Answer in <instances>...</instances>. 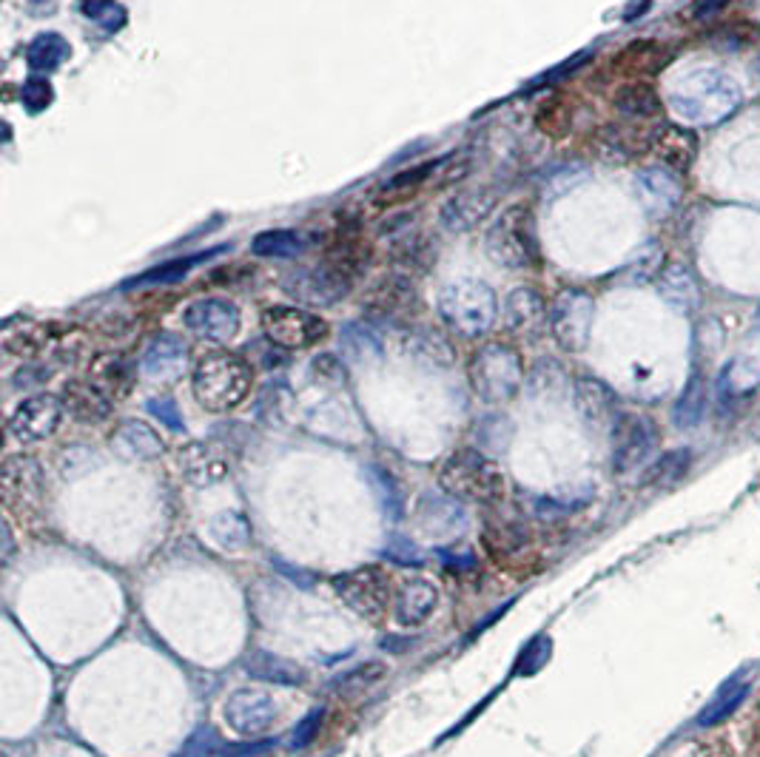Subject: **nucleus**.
<instances>
[{
    "instance_id": "obj_1",
    "label": "nucleus",
    "mask_w": 760,
    "mask_h": 757,
    "mask_svg": "<svg viewBox=\"0 0 760 757\" xmlns=\"http://www.w3.org/2000/svg\"><path fill=\"white\" fill-rule=\"evenodd\" d=\"M740 103V86L717 69L684 74L669 92V108L692 126L721 123Z\"/></svg>"
},
{
    "instance_id": "obj_2",
    "label": "nucleus",
    "mask_w": 760,
    "mask_h": 757,
    "mask_svg": "<svg viewBox=\"0 0 760 757\" xmlns=\"http://www.w3.org/2000/svg\"><path fill=\"white\" fill-rule=\"evenodd\" d=\"M253 385V370L242 356L228 351L205 354L194 365L191 390L200 407L209 413H228L246 402Z\"/></svg>"
},
{
    "instance_id": "obj_3",
    "label": "nucleus",
    "mask_w": 760,
    "mask_h": 757,
    "mask_svg": "<svg viewBox=\"0 0 760 757\" xmlns=\"http://www.w3.org/2000/svg\"><path fill=\"white\" fill-rule=\"evenodd\" d=\"M504 487V473L482 450H456L439 468V490L467 505H499Z\"/></svg>"
},
{
    "instance_id": "obj_4",
    "label": "nucleus",
    "mask_w": 760,
    "mask_h": 757,
    "mask_svg": "<svg viewBox=\"0 0 760 757\" xmlns=\"http://www.w3.org/2000/svg\"><path fill=\"white\" fill-rule=\"evenodd\" d=\"M439 317L462 340H478L499 317V299L482 280H456L439 294Z\"/></svg>"
},
{
    "instance_id": "obj_5",
    "label": "nucleus",
    "mask_w": 760,
    "mask_h": 757,
    "mask_svg": "<svg viewBox=\"0 0 760 757\" xmlns=\"http://www.w3.org/2000/svg\"><path fill=\"white\" fill-rule=\"evenodd\" d=\"M485 251L496 265L524 271L538 262L536 214L530 205H510L487 228Z\"/></svg>"
},
{
    "instance_id": "obj_6",
    "label": "nucleus",
    "mask_w": 760,
    "mask_h": 757,
    "mask_svg": "<svg viewBox=\"0 0 760 757\" xmlns=\"http://www.w3.org/2000/svg\"><path fill=\"white\" fill-rule=\"evenodd\" d=\"M471 385L487 404H504L515 399L524 385V362L513 345L487 342L471 359Z\"/></svg>"
},
{
    "instance_id": "obj_7",
    "label": "nucleus",
    "mask_w": 760,
    "mask_h": 757,
    "mask_svg": "<svg viewBox=\"0 0 760 757\" xmlns=\"http://www.w3.org/2000/svg\"><path fill=\"white\" fill-rule=\"evenodd\" d=\"M333 590L342 599V604L351 606L365 620L384 618L393 601H396L391 576L382 567H373V564L359 567V570L340 572L333 578Z\"/></svg>"
},
{
    "instance_id": "obj_8",
    "label": "nucleus",
    "mask_w": 760,
    "mask_h": 757,
    "mask_svg": "<svg viewBox=\"0 0 760 757\" xmlns=\"http://www.w3.org/2000/svg\"><path fill=\"white\" fill-rule=\"evenodd\" d=\"M280 285L290 299H297L308 308H331L351 294V274L340 265L294 268L283 276Z\"/></svg>"
},
{
    "instance_id": "obj_9",
    "label": "nucleus",
    "mask_w": 760,
    "mask_h": 757,
    "mask_svg": "<svg viewBox=\"0 0 760 757\" xmlns=\"http://www.w3.org/2000/svg\"><path fill=\"white\" fill-rule=\"evenodd\" d=\"M262 331L271 345L285 351H305L328 336V322L317 314L294 305H274L262 314Z\"/></svg>"
},
{
    "instance_id": "obj_10",
    "label": "nucleus",
    "mask_w": 760,
    "mask_h": 757,
    "mask_svg": "<svg viewBox=\"0 0 760 757\" xmlns=\"http://www.w3.org/2000/svg\"><path fill=\"white\" fill-rule=\"evenodd\" d=\"M0 487H3V501H7L9 512H15L17 519L29 521L40 516L44 473H40V464L32 456H9L3 462Z\"/></svg>"
},
{
    "instance_id": "obj_11",
    "label": "nucleus",
    "mask_w": 760,
    "mask_h": 757,
    "mask_svg": "<svg viewBox=\"0 0 760 757\" xmlns=\"http://www.w3.org/2000/svg\"><path fill=\"white\" fill-rule=\"evenodd\" d=\"M595 303L584 291H561L550 305V331L558 345L579 354L590 342Z\"/></svg>"
},
{
    "instance_id": "obj_12",
    "label": "nucleus",
    "mask_w": 760,
    "mask_h": 757,
    "mask_svg": "<svg viewBox=\"0 0 760 757\" xmlns=\"http://www.w3.org/2000/svg\"><path fill=\"white\" fill-rule=\"evenodd\" d=\"M655 445H658V427L652 418L638 416V413H621L616 427H613V470L618 476H627L644 462H650Z\"/></svg>"
},
{
    "instance_id": "obj_13",
    "label": "nucleus",
    "mask_w": 760,
    "mask_h": 757,
    "mask_svg": "<svg viewBox=\"0 0 760 757\" xmlns=\"http://www.w3.org/2000/svg\"><path fill=\"white\" fill-rule=\"evenodd\" d=\"M276 712H280V707H276L274 695L265 689H237L228 695L223 707L228 729H234L242 737L265 735L274 726Z\"/></svg>"
},
{
    "instance_id": "obj_14",
    "label": "nucleus",
    "mask_w": 760,
    "mask_h": 757,
    "mask_svg": "<svg viewBox=\"0 0 760 757\" xmlns=\"http://www.w3.org/2000/svg\"><path fill=\"white\" fill-rule=\"evenodd\" d=\"M182 324L200 340L231 342L239 333L242 317H239V308L231 299L209 296V299H197L182 310Z\"/></svg>"
},
{
    "instance_id": "obj_15",
    "label": "nucleus",
    "mask_w": 760,
    "mask_h": 757,
    "mask_svg": "<svg viewBox=\"0 0 760 757\" xmlns=\"http://www.w3.org/2000/svg\"><path fill=\"white\" fill-rule=\"evenodd\" d=\"M63 411V399L51 397V393H37V397L23 399L9 416V433L17 441H26V445L44 441L60 427Z\"/></svg>"
},
{
    "instance_id": "obj_16",
    "label": "nucleus",
    "mask_w": 760,
    "mask_h": 757,
    "mask_svg": "<svg viewBox=\"0 0 760 757\" xmlns=\"http://www.w3.org/2000/svg\"><path fill=\"white\" fill-rule=\"evenodd\" d=\"M177 468H180L182 478L194 487H211V484H219L228 478L231 473V464H228V456L211 445V441H189L186 448L177 456Z\"/></svg>"
},
{
    "instance_id": "obj_17",
    "label": "nucleus",
    "mask_w": 760,
    "mask_h": 757,
    "mask_svg": "<svg viewBox=\"0 0 760 757\" xmlns=\"http://www.w3.org/2000/svg\"><path fill=\"white\" fill-rule=\"evenodd\" d=\"M575 407H579L581 418L593 430H609L618 422V399L607 382L595 379V376H581L575 382Z\"/></svg>"
},
{
    "instance_id": "obj_18",
    "label": "nucleus",
    "mask_w": 760,
    "mask_h": 757,
    "mask_svg": "<svg viewBox=\"0 0 760 757\" xmlns=\"http://www.w3.org/2000/svg\"><path fill=\"white\" fill-rule=\"evenodd\" d=\"M507 331L533 340L550 324V310L536 288H515L504 303Z\"/></svg>"
},
{
    "instance_id": "obj_19",
    "label": "nucleus",
    "mask_w": 760,
    "mask_h": 757,
    "mask_svg": "<svg viewBox=\"0 0 760 757\" xmlns=\"http://www.w3.org/2000/svg\"><path fill=\"white\" fill-rule=\"evenodd\" d=\"M186 362H189L186 342L180 336H175V333H159L145 347L140 368L154 382H171V379H177L186 370Z\"/></svg>"
},
{
    "instance_id": "obj_20",
    "label": "nucleus",
    "mask_w": 760,
    "mask_h": 757,
    "mask_svg": "<svg viewBox=\"0 0 760 757\" xmlns=\"http://www.w3.org/2000/svg\"><path fill=\"white\" fill-rule=\"evenodd\" d=\"M416 521L428 535L434 539H444V535H456L464 524H467V512H464L462 501L448 493H425L416 510Z\"/></svg>"
},
{
    "instance_id": "obj_21",
    "label": "nucleus",
    "mask_w": 760,
    "mask_h": 757,
    "mask_svg": "<svg viewBox=\"0 0 760 757\" xmlns=\"http://www.w3.org/2000/svg\"><path fill=\"white\" fill-rule=\"evenodd\" d=\"M111 445L120 456L131 459V462H154L166 453V445L157 436L152 425H145L140 418H126L111 433Z\"/></svg>"
},
{
    "instance_id": "obj_22",
    "label": "nucleus",
    "mask_w": 760,
    "mask_h": 757,
    "mask_svg": "<svg viewBox=\"0 0 760 757\" xmlns=\"http://www.w3.org/2000/svg\"><path fill=\"white\" fill-rule=\"evenodd\" d=\"M496 205V194L487 188H473L450 197L442 209V225L448 232H471Z\"/></svg>"
},
{
    "instance_id": "obj_23",
    "label": "nucleus",
    "mask_w": 760,
    "mask_h": 757,
    "mask_svg": "<svg viewBox=\"0 0 760 757\" xmlns=\"http://www.w3.org/2000/svg\"><path fill=\"white\" fill-rule=\"evenodd\" d=\"M436 604H439V590L425 578H413L396 592L393 615L402 627H419L434 615Z\"/></svg>"
},
{
    "instance_id": "obj_24",
    "label": "nucleus",
    "mask_w": 760,
    "mask_h": 757,
    "mask_svg": "<svg viewBox=\"0 0 760 757\" xmlns=\"http://www.w3.org/2000/svg\"><path fill=\"white\" fill-rule=\"evenodd\" d=\"M673 60V49L658 40H632L627 49H621L613 60L621 74L630 78H652V74L664 72V66Z\"/></svg>"
},
{
    "instance_id": "obj_25",
    "label": "nucleus",
    "mask_w": 760,
    "mask_h": 757,
    "mask_svg": "<svg viewBox=\"0 0 760 757\" xmlns=\"http://www.w3.org/2000/svg\"><path fill=\"white\" fill-rule=\"evenodd\" d=\"M111 404L115 402L92 379H74L63 388V407L69 411V416L86 422V425L103 422L111 413Z\"/></svg>"
},
{
    "instance_id": "obj_26",
    "label": "nucleus",
    "mask_w": 760,
    "mask_h": 757,
    "mask_svg": "<svg viewBox=\"0 0 760 757\" xmlns=\"http://www.w3.org/2000/svg\"><path fill=\"white\" fill-rule=\"evenodd\" d=\"M652 152L658 154L673 171H689L698 157V138L684 126H661L652 140Z\"/></svg>"
},
{
    "instance_id": "obj_27",
    "label": "nucleus",
    "mask_w": 760,
    "mask_h": 757,
    "mask_svg": "<svg viewBox=\"0 0 760 757\" xmlns=\"http://www.w3.org/2000/svg\"><path fill=\"white\" fill-rule=\"evenodd\" d=\"M638 191H641L652 214H666L681 200V182L675 180L666 168H644L638 174Z\"/></svg>"
},
{
    "instance_id": "obj_28",
    "label": "nucleus",
    "mask_w": 760,
    "mask_h": 757,
    "mask_svg": "<svg viewBox=\"0 0 760 757\" xmlns=\"http://www.w3.org/2000/svg\"><path fill=\"white\" fill-rule=\"evenodd\" d=\"M49 345L51 331L46 324L32 322V319H17V322L3 324V351H7V354L29 359V356L44 354Z\"/></svg>"
},
{
    "instance_id": "obj_29",
    "label": "nucleus",
    "mask_w": 760,
    "mask_h": 757,
    "mask_svg": "<svg viewBox=\"0 0 760 757\" xmlns=\"http://www.w3.org/2000/svg\"><path fill=\"white\" fill-rule=\"evenodd\" d=\"M131 376L134 374H131L129 359L120 354H100L92 362V368H88V379H92L111 402H117V399H123L126 393H129Z\"/></svg>"
},
{
    "instance_id": "obj_30",
    "label": "nucleus",
    "mask_w": 760,
    "mask_h": 757,
    "mask_svg": "<svg viewBox=\"0 0 760 757\" xmlns=\"http://www.w3.org/2000/svg\"><path fill=\"white\" fill-rule=\"evenodd\" d=\"M246 672L251 678L274 686H297L305 681V672L299 670V664L283 655H274V652H253L246 661Z\"/></svg>"
},
{
    "instance_id": "obj_31",
    "label": "nucleus",
    "mask_w": 760,
    "mask_h": 757,
    "mask_svg": "<svg viewBox=\"0 0 760 757\" xmlns=\"http://www.w3.org/2000/svg\"><path fill=\"white\" fill-rule=\"evenodd\" d=\"M340 347L342 356L354 365H370V362H379L384 354L382 340L379 333L365 322H348L340 333Z\"/></svg>"
},
{
    "instance_id": "obj_32",
    "label": "nucleus",
    "mask_w": 760,
    "mask_h": 757,
    "mask_svg": "<svg viewBox=\"0 0 760 757\" xmlns=\"http://www.w3.org/2000/svg\"><path fill=\"white\" fill-rule=\"evenodd\" d=\"M706 404H710V385H706L703 374L696 370V374L687 379V385H684V393L678 397V402H675V427L692 430V427L701 425L703 416H706Z\"/></svg>"
},
{
    "instance_id": "obj_33",
    "label": "nucleus",
    "mask_w": 760,
    "mask_h": 757,
    "mask_svg": "<svg viewBox=\"0 0 760 757\" xmlns=\"http://www.w3.org/2000/svg\"><path fill=\"white\" fill-rule=\"evenodd\" d=\"M746 698H749V684L744 681V675H732V678L717 689L715 698L703 707V712L698 714V726L710 729L717 726V723H724L726 718H732V714L738 712Z\"/></svg>"
},
{
    "instance_id": "obj_34",
    "label": "nucleus",
    "mask_w": 760,
    "mask_h": 757,
    "mask_svg": "<svg viewBox=\"0 0 760 757\" xmlns=\"http://www.w3.org/2000/svg\"><path fill=\"white\" fill-rule=\"evenodd\" d=\"M209 539L225 553H237L251 544V521L239 510H223L209 521Z\"/></svg>"
},
{
    "instance_id": "obj_35",
    "label": "nucleus",
    "mask_w": 760,
    "mask_h": 757,
    "mask_svg": "<svg viewBox=\"0 0 760 757\" xmlns=\"http://www.w3.org/2000/svg\"><path fill=\"white\" fill-rule=\"evenodd\" d=\"M658 288L661 296H664L673 308L692 310L698 305L696 276H692V271H689L687 265H681V262H669V265L661 271Z\"/></svg>"
},
{
    "instance_id": "obj_36",
    "label": "nucleus",
    "mask_w": 760,
    "mask_h": 757,
    "mask_svg": "<svg viewBox=\"0 0 760 757\" xmlns=\"http://www.w3.org/2000/svg\"><path fill=\"white\" fill-rule=\"evenodd\" d=\"M616 108L630 120H650V117L661 115V97L658 92L646 83H627L613 97Z\"/></svg>"
},
{
    "instance_id": "obj_37",
    "label": "nucleus",
    "mask_w": 760,
    "mask_h": 757,
    "mask_svg": "<svg viewBox=\"0 0 760 757\" xmlns=\"http://www.w3.org/2000/svg\"><path fill=\"white\" fill-rule=\"evenodd\" d=\"M72 49L66 44V37L58 32H40V35L26 46V63L35 72H55L63 60H69Z\"/></svg>"
},
{
    "instance_id": "obj_38",
    "label": "nucleus",
    "mask_w": 760,
    "mask_h": 757,
    "mask_svg": "<svg viewBox=\"0 0 760 757\" xmlns=\"http://www.w3.org/2000/svg\"><path fill=\"white\" fill-rule=\"evenodd\" d=\"M689 464H692V453H689L687 448L666 450L661 459H655V462L644 470L641 484H644V487H669V484L681 482V478L687 476Z\"/></svg>"
},
{
    "instance_id": "obj_39",
    "label": "nucleus",
    "mask_w": 760,
    "mask_h": 757,
    "mask_svg": "<svg viewBox=\"0 0 760 757\" xmlns=\"http://www.w3.org/2000/svg\"><path fill=\"white\" fill-rule=\"evenodd\" d=\"M368 478L373 493H377V501L384 516L393 521L402 519V516H405V493H402V487H399L396 476H393L391 470L382 468V464H370Z\"/></svg>"
},
{
    "instance_id": "obj_40",
    "label": "nucleus",
    "mask_w": 760,
    "mask_h": 757,
    "mask_svg": "<svg viewBox=\"0 0 760 757\" xmlns=\"http://www.w3.org/2000/svg\"><path fill=\"white\" fill-rule=\"evenodd\" d=\"M253 253L257 257H276V260H288V257H297L308 248V239L305 234L290 232V228H276V232H262L253 237Z\"/></svg>"
},
{
    "instance_id": "obj_41",
    "label": "nucleus",
    "mask_w": 760,
    "mask_h": 757,
    "mask_svg": "<svg viewBox=\"0 0 760 757\" xmlns=\"http://www.w3.org/2000/svg\"><path fill=\"white\" fill-rule=\"evenodd\" d=\"M217 251H209V253H197V257H186V260H171L166 262V265H157L152 268V271H145V274L134 276V280L126 282V288H143V285H166V282H180L182 276H189V271L194 265H200V262L211 260Z\"/></svg>"
},
{
    "instance_id": "obj_42",
    "label": "nucleus",
    "mask_w": 760,
    "mask_h": 757,
    "mask_svg": "<svg viewBox=\"0 0 760 757\" xmlns=\"http://www.w3.org/2000/svg\"><path fill=\"white\" fill-rule=\"evenodd\" d=\"M382 675H384V664H379V661H368V664L351 666V670H345L342 675H336V678L328 684V689H331L333 695H356V693H363V689H370V686L377 684Z\"/></svg>"
},
{
    "instance_id": "obj_43",
    "label": "nucleus",
    "mask_w": 760,
    "mask_h": 757,
    "mask_svg": "<svg viewBox=\"0 0 760 757\" xmlns=\"http://www.w3.org/2000/svg\"><path fill=\"white\" fill-rule=\"evenodd\" d=\"M80 12L106 32H120L129 21V12L117 0H80Z\"/></svg>"
},
{
    "instance_id": "obj_44",
    "label": "nucleus",
    "mask_w": 760,
    "mask_h": 757,
    "mask_svg": "<svg viewBox=\"0 0 760 757\" xmlns=\"http://www.w3.org/2000/svg\"><path fill=\"white\" fill-rule=\"evenodd\" d=\"M478 445L492 453H501L510 445V422L504 416H490L476 427Z\"/></svg>"
},
{
    "instance_id": "obj_45",
    "label": "nucleus",
    "mask_w": 760,
    "mask_h": 757,
    "mask_svg": "<svg viewBox=\"0 0 760 757\" xmlns=\"http://www.w3.org/2000/svg\"><path fill=\"white\" fill-rule=\"evenodd\" d=\"M51 100H55V88H51V83L46 78H29L26 83H23L21 103L29 115H40V111H46V108L51 106Z\"/></svg>"
},
{
    "instance_id": "obj_46",
    "label": "nucleus",
    "mask_w": 760,
    "mask_h": 757,
    "mask_svg": "<svg viewBox=\"0 0 760 757\" xmlns=\"http://www.w3.org/2000/svg\"><path fill=\"white\" fill-rule=\"evenodd\" d=\"M223 746L225 743L219 741L217 732H214L211 726H203V729H197L194 735L186 741V746H182L175 757H219Z\"/></svg>"
},
{
    "instance_id": "obj_47",
    "label": "nucleus",
    "mask_w": 760,
    "mask_h": 757,
    "mask_svg": "<svg viewBox=\"0 0 760 757\" xmlns=\"http://www.w3.org/2000/svg\"><path fill=\"white\" fill-rule=\"evenodd\" d=\"M322 723H325V707H313L311 712L305 714L302 721L294 726V732H290L288 737L290 749H305L308 743L317 741V735L322 732Z\"/></svg>"
},
{
    "instance_id": "obj_48",
    "label": "nucleus",
    "mask_w": 760,
    "mask_h": 757,
    "mask_svg": "<svg viewBox=\"0 0 760 757\" xmlns=\"http://www.w3.org/2000/svg\"><path fill=\"white\" fill-rule=\"evenodd\" d=\"M384 558H391L399 567H421V564H425L421 549L416 547L411 539H405V535H391V539H388V544H384Z\"/></svg>"
},
{
    "instance_id": "obj_49",
    "label": "nucleus",
    "mask_w": 760,
    "mask_h": 757,
    "mask_svg": "<svg viewBox=\"0 0 760 757\" xmlns=\"http://www.w3.org/2000/svg\"><path fill=\"white\" fill-rule=\"evenodd\" d=\"M145 407H149V413H152V416H157L159 422L168 427V430H175V433L186 430V422H182V413H180V407H177L175 399H168V397L152 399V402L145 404Z\"/></svg>"
},
{
    "instance_id": "obj_50",
    "label": "nucleus",
    "mask_w": 760,
    "mask_h": 757,
    "mask_svg": "<svg viewBox=\"0 0 760 757\" xmlns=\"http://www.w3.org/2000/svg\"><path fill=\"white\" fill-rule=\"evenodd\" d=\"M550 643H553L550 638H544V635L530 643V647L522 652V658H519V666H522L519 672H527L530 675V672L542 670V666L547 664V658H550V649H553Z\"/></svg>"
},
{
    "instance_id": "obj_51",
    "label": "nucleus",
    "mask_w": 760,
    "mask_h": 757,
    "mask_svg": "<svg viewBox=\"0 0 760 757\" xmlns=\"http://www.w3.org/2000/svg\"><path fill=\"white\" fill-rule=\"evenodd\" d=\"M436 166H442V159H436V163H425V166L413 168V171L399 174V177H393L388 186H384V191H402V188H411V186H419L421 180H428L430 174L436 171Z\"/></svg>"
},
{
    "instance_id": "obj_52",
    "label": "nucleus",
    "mask_w": 760,
    "mask_h": 757,
    "mask_svg": "<svg viewBox=\"0 0 760 757\" xmlns=\"http://www.w3.org/2000/svg\"><path fill=\"white\" fill-rule=\"evenodd\" d=\"M442 561L448 564L450 570H473L476 567V556L473 553H462V556H450V549H442Z\"/></svg>"
},
{
    "instance_id": "obj_53",
    "label": "nucleus",
    "mask_w": 760,
    "mask_h": 757,
    "mask_svg": "<svg viewBox=\"0 0 760 757\" xmlns=\"http://www.w3.org/2000/svg\"><path fill=\"white\" fill-rule=\"evenodd\" d=\"M276 567H280V570L285 572V578H290L294 584H299V587H311L313 584V578L308 576V572H305V570H299V567H297V570H294V567H288V564H285V561H276Z\"/></svg>"
},
{
    "instance_id": "obj_54",
    "label": "nucleus",
    "mask_w": 760,
    "mask_h": 757,
    "mask_svg": "<svg viewBox=\"0 0 760 757\" xmlns=\"http://www.w3.org/2000/svg\"><path fill=\"white\" fill-rule=\"evenodd\" d=\"M32 370H35V368H26V370H21V374L15 376L17 388H32V385L49 379V370H40V374H32Z\"/></svg>"
},
{
    "instance_id": "obj_55",
    "label": "nucleus",
    "mask_w": 760,
    "mask_h": 757,
    "mask_svg": "<svg viewBox=\"0 0 760 757\" xmlns=\"http://www.w3.org/2000/svg\"><path fill=\"white\" fill-rule=\"evenodd\" d=\"M726 3H729V0H701V3H698V7H696V15L706 21V17H710V15H717V12H721V9H724Z\"/></svg>"
},
{
    "instance_id": "obj_56",
    "label": "nucleus",
    "mask_w": 760,
    "mask_h": 757,
    "mask_svg": "<svg viewBox=\"0 0 760 757\" xmlns=\"http://www.w3.org/2000/svg\"><path fill=\"white\" fill-rule=\"evenodd\" d=\"M646 9H650V0H636V3L627 9V15L624 17H627V21H636V15H641V12H646Z\"/></svg>"
},
{
    "instance_id": "obj_57",
    "label": "nucleus",
    "mask_w": 760,
    "mask_h": 757,
    "mask_svg": "<svg viewBox=\"0 0 760 757\" xmlns=\"http://www.w3.org/2000/svg\"><path fill=\"white\" fill-rule=\"evenodd\" d=\"M755 72H758V78H760V58H758V69H755Z\"/></svg>"
},
{
    "instance_id": "obj_58",
    "label": "nucleus",
    "mask_w": 760,
    "mask_h": 757,
    "mask_svg": "<svg viewBox=\"0 0 760 757\" xmlns=\"http://www.w3.org/2000/svg\"><path fill=\"white\" fill-rule=\"evenodd\" d=\"M758 317H760V314H758Z\"/></svg>"
}]
</instances>
